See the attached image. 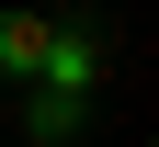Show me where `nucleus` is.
Here are the masks:
<instances>
[{"label":"nucleus","instance_id":"obj_2","mask_svg":"<svg viewBox=\"0 0 159 147\" xmlns=\"http://www.w3.org/2000/svg\"><path fill=\"white\" fill-rule=\"evenodd\" d=\"M57 45V11H23V0H0V91H23Z\"/></svg>","mask_w":159,"mask_h":147},{"label":"nucleus","instance_id":"obj_1","mask_svg":"<svg viewBox=\"0 0 159 147\" xmlns=\"http://www.w3.org/2000/svg\"><path fill=\"white\" fill-rule=\"evenodd\" d=\"M102 68H114V45H102V23H68L57 11V45H46V68L23 79V136L34 147H68L80 124H91V91H102Z\"/></svg>","mask_w":159,"mask_h":147}]
</instances>
